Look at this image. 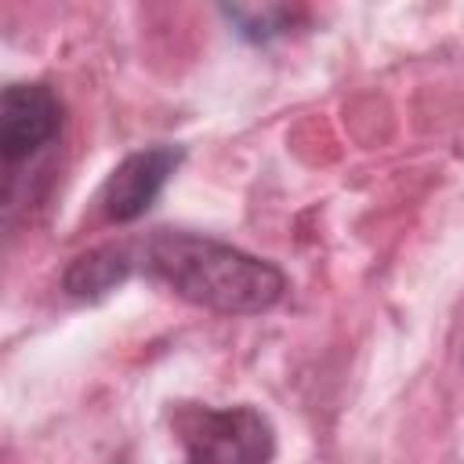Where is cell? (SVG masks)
<instances>
[{
	"mask_svg": "<svg viewBox=\"0 0 464 464\" xmlns=\"http://www.w3.org/2000/svg\"><path fill=\"white\" fill-rule=\"evenodd\" d=\"M138 250V268L167 283L188 304L221 315H257L283 301L286 276L232 243L160 228Z\"/></svg>",
	"mask_w": 464,
	"mask_h": 464,
	"instance_id": "1",
	"label": "cell"
},
{
	"mask_svg": "<svg viewBox=\"0 0 464 464\" xmlns=\"http://www.w3.org/2000/svg\"><path fill=\"white\" fill-rule=\"evenodd\" d=\"M181 149L178 145H152V149H138L130 152L105 181L102 188V214L116 225L138 221L163 192V185L170 181V174L181 163Z\"/></svg>",
	"mask_w": 464,
	"mask_h": 464,
	"instance_id": "4",
	"label": "cell"
},
{
	"mask_svg": "<svg viewBox=\"0 0 464 464\" xmlns=\"http://www.w3.org/2000/svg\"><path fill=\"white\" fill-rule=\"evenodd\" d=\"M225 18L246 40H272V36L286 33V25L294 22V11H286V7H225Z\"/></svg>",
	"mask_w": 464,
	"mask_h": 464,
	"instance_id": "6",
	"label": "cell"
},
{
	"mask_svg": "<svg viewBox=\"0 0 464 464\" xmlns=\"http://www.w3.org/2000/svg\"><path fill=\"white\" fill-rule=\"evenodd\" d=\"M134 268H138V250L109 243V246H94V250L80 254L65 268L62 286H65V294H72L80 301H98L109 290H116Z\"/></svg>",
	"mask_w": 464,
	"mask_h": 464,
	"instance_id": "5",
	"label": "cell"
},
{
	"mask_svg": "<svg viewBox=\"0 0 464 464\" xmlns=\"http://www.w3.org/2000/svg\"><path fill=\"white\" fill-rule=\"evenodd\" d=\"M62 130V102L44 83H7L0 98V152L14 167Z\"/></svg>",
	"mask_w": 464,
	"mask_h": 464,
	"instance_id": "3",
	"label": "cell"
},
{
	"mask_svg": "<svg viewBox=\"0 0 464 464\" xmlns=\"http://www.w3.org/2000/svg\"><path fill=\"white\" fill-rule=\"evenodd\" d=\"M174 431L185 446V464H268L276 431L254 406H178Z\"/></svg>",
	"mask_w": 464,
	"mask_h": 464,
	"instance_id": "2",
	"label": "cell"
}]
</instances>
